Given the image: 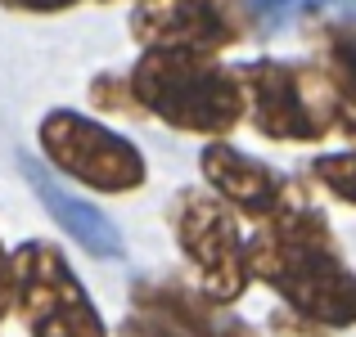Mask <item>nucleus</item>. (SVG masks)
Returning a JSON list of instances; mask_svg holds the SVG:
<instances>
[{
    "label": "nucleus",
    "mask_w": 356,
    "mask_h": 337,
    "mask_svg": "<svg viewBox=\"0 0 356 337\" xmlns=\"http://www.w3.org/2000/svg\"><path fill=\"white\" fill-rule=\"evenodd\" d=\"M199 171L208 180V193H217L235 216H248L257 225L289 211V207H298V202H307L293 180H284L275 166L248 157L243 148L226 144V139H208L203 144Z\"/></svg>",
    "instance_id": "6e6552de"
},
{
    "label": "nucleus",
    "mask_w": 356,
    "mask_h": 337,
    "mask_svg": "<svg viewBox=\"0 0 356 337\" xmlns=\"http://www.w3.org/2000/svg\"><path fill=\"white\" fill-rule=\"evenodd\" d=\"M36 144L54 171L72 175L95 193H136L149 180L145 153L127 135H118L113 126L86 117V112L50 108L36 126Z\"/></svg>",
    "instance_id": "39448f33"
},
{
    "label": "nucleus",
    "mask_w": 356,
    "mask_h": 337,
    "mask_svg": "<svg viewBox=\"0 0 356 337\" xmlns=\"http://www.w3.org/2000/svg\"><path fill=\"white\" fill-rule=\"evenodd\" d=\"M257 23L252 0H136L131 36L145 50L221 54L239 45Z\"/></svg>",
    "instance_id": "0eeeda50"
},
{
    "label": "nucleus",
    "mask_w": 356,
    "mask_h": 337,
    "mask_svg": "<svg viewBox=\"0 0 356 337\" xmlns=\"http://www.w3.org/2000/svg\"><path fill=\"white\" fill-rule=\"evenodd\" d=\"M72 5L81 0H0V9H14V14H63Z\"/></svg>",
    "instance_id": "2eb2a0df"
},
{
    "label": "nucleus",
    "mask_w": 356,
    "mask_h": 337,
    "mask_svg": "<svg viewBox=\"0 0 356 337\" xmlns=\"http://www.w3.org/2000/svg\"><path fill=\"white\" fill-rule=\"evenodd\" d=\"M118 337H185V333H176L172 324L154 320V315H140V311H131L127 320L118 324Z\"/></svg>",
    "instance_id": "ddd939ff"
},
{
    "label": "nucleus",
    "mask_w": 356,
    "mask_h": 337,
    "mask_svg": "<svg viewBox=\"0 0 356 337\" xmlns=\"http://www.w3.org/2000/svg\"><path fill=\"white\" fill-rule=\"evenodd\" d=\"M18 166H23L27 189L41 198V207L50 211V221L59 225L77 248H86L90 257H104V261H118L122 257V234H118V225L108 221L104 211L90 207V202L77 198V193H68L50 171H45V166H36L32 157H18Z\"/></svg>",
    "instance_id": "1a4fd4ad"
},
{
    "label": "nucleus",
    "mask_w": 356,
    "mask_h": 337,
    "mask_svg": "<svg viewBox=\"0 0 356 337\" xmlns=\"http://www.w3.org/2000/svg\"><path fill=\"white\" fill-rule=\"evenodd\" d=\"M176 248L199 270L203 297L217 306H235L248 293V261H243L239 216L208 189H181L172 198Z\"/></svg>",
    "instance_id": "423d86ee"
},
{
    "label": "nucleus",
    "mask_w": 356,
    "mask_h": 337,
    "mask_svg": "<svg viewBox=\"0 0 356 337\" xmlns=\"http://www.w3.org/2000/svg\"><path fill=\"white\" fill-rule=\"evenodd\" d=\"M243 112L266 139L280 144H312L330 130L356 135L352 77L334 72L330 63H284V59H252L239 63Z\"/></svg>",
    "instance_id": "f03ea898"
},
{
    "label": "nucleus",
    "mask_w": 356,
    "mask_h": 337,
    "mask_svg": "<svg viewBox=\"0 0 356 337\" xmlns=\"http://www.w3.org/2000/svg\"><path fill=\"white\" fill-rule=\"evenodd\" d=\"M127 90L140 112L158 117L181 135L226 139L243 121L239 72L217 54L145 50L127 77Z\"/></svg>",
    "instance_id": "7ed1b4c3"
},
{
    "label": "nucleus",
    "mask_w": 356,
    "mask_h": 337,
    "mask_svg": "<svg viewBox=\"0 0 356 337\" xmlns=\"http://www.w3.org/2000/svg\"><path fill=\"white\" fill-rule=\"evenodd\" d=\"M252 5H298V0H252Z\"/></svg>",
    "instance_id": "dca6fc26"
},
{
    "label": "nucleus",
    "mask_w": 356,
    "mask_h": 337,
    "mask_svg": "<svg viewBox=\"0 0 356 337\" xmlns=\"http://www.w3.org/2000/svg\"><path fill=\"white\" fill-rule=\"evenodd\" d=\"M243 261H248V279H261L275 297H284L298 320L316 329H352L356 279L330 221L316 207L298 202L261 221V230L243 239Z\"/></svg>",
    "instance_id": "f257e3e1"
},
{
    "label": "nucleus",
    "mask_w": 356,
    "mask_h": 337,
    "mask_svg": "<svg viewBox=\"0 0 356 337\" xmlns=\"http://www.w3.org/2000/svg\"><path fill=\"white\" fill-rule=\"evenodd\" d=\"M14 261V311L27 337H108L81 275L54 243L27 239L9 252Z\"/></svg>",
    "instance_id": "20e7f679"
},
{
    "label": "nucleus",
    "mask_w": 356,
    "mask_h": 337,
    "mask_svg": "<svg viewBox=\"0 0 356 337\" xmlns=\"http://www.w3.org/2000/svg\"><path fill=\"white\" fill-rule=\"evenodd\" d=\"M131 306L140 315H154V320L172 324L185 337H257V329H248L243 320L226 315V306L208 302L203 293L185 284H145L140 279L131 288Z\"/></svg>",
    "instance_id": "9d476101"
},
{
    "label": "nucleus",
    "mask_w": 356,
    "mask_h": 337,
    "mask_svg": "<svg viewBox=\"0 0 356 337\" xmlns=\"http://www.w3.org/2000/svg\"><path fill=\"white\" fill-rule=\"evenodd\" d=\"M90 99H95L99 108L140 112V108H136V99H131V90H127V77H95V81H90Z\"/></svg>",
    "instance_id": "f8f14e48"
},
{
    "label": "nucleus",
    "mask_w": 356,
    "mask_h": 337,
    "mask_svg": "<svg viewBox=\"0 0 356 337\" xmlns=\"http://www.w3.org/2000/svg\"><path fill=\"white\" fill-rule=\"evenodd\" d=\"M14 315V261H9V248L0 239V324Z\"/></svg>",
    "instance_id": "4468645a"
},
{
    "label": "nucleus",
    "mask_w": 356,
    "mask_h": 337,
    "mask_svg": "<svg viewBox=\"0 0 356 337\" xmlns=\"http://www.w3.org/2000/svg\"><path fill=\"white\" fill-rule=\"evenodd\" d=\"M312 175L334 193V198L343 202V207L352 202V193H356V189H352V180H356V157L348 153V148H343V153H325V157H316V162H312Z\"/></svg>",
    "instance_id": "9b49d317"
}]
</instances>
